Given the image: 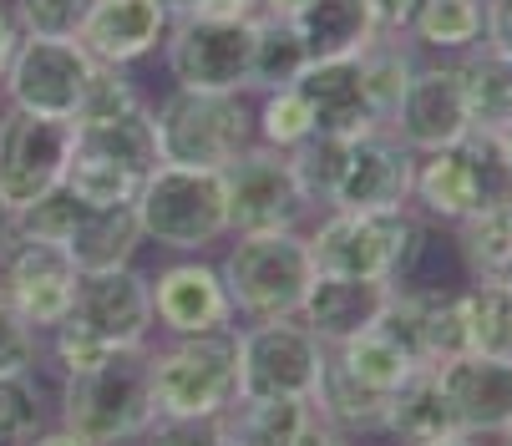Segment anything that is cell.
I'll list each match as a JSON object with an SVG mask.
<instances>
[{
  "instance_id": "obj_1",
  "label": "cell",
  "mask_w": 512,
  "mask_h": 446,
  "mask_svg": "<svg viewBox=\"0 0 512 446\" xmlns=\"http://www.w3.org/2000/svg\"><path fill=\"white\" fill-rule=\"evenodd\" d=\"M61 426L82 436L87 446H117L127 436H142L153 411V360L142 345L107 350L97 365L71 370L61 391Z\"/></svg>"
},
{
  "instance_id": "obj_2",
  "label": "cell",
  "mask_w": 512,
  "mask_h": 446,
  "mask_svg": "<svg viewBox=\"0 0 512 446\" xmlns=\"http://www.w3.org/2000/svg\"><path fill=\"white\" fill-rule=\"evenodd\" d=\"M153 137L163 163L224 173L254 137V112L244 107V92L173 87L153 112Z\"/></svg>"
},
{
  "instance_id": "obj_3",
  "label": "cell",
  "mask_w": 512,
  "mask_h": 446,
  "mask_svg": "<svg viewBox=\"0 0 512 446\" xmlns=\"http://www.w3.org/2000/svg\"><path fill=\"white\" fill-rule=\"evenodd\" d=\"M315 269L355 279H401L421 254V229L406 208H330L310 234Z\"/></svg>"
},
{
  "instance_id": "obj_4",
  "label": "cell",
  "mask_w": 512,
  "mask_h": 446,
  "mask_svg": "<svg viewBox=\"0 0 512 446\" xmlns=\"http://www.w3.org/2000/svg\"><path fill=\"white\" fill-rule=\"evenodd\" d=\"M137 223L142 239H158L163 249H203L229 234V198H224V173L218 168H173L158 163L142 178L137 198Z\"/></svg>"
},
{
  "instance_id": "obj_5",
  "label": "cell",
  "mask_w": 512,
  "mask_h": 446,
  "mask_svg": "<svg viewBox=\"0 0 512 446\" xmlns=\"http://www.w3.org/2000/svg\"><path fill=\"white\" fill-rule=\"evenodd\" d=\"M218 274H224L234 310L254 320H279V315H300L305 289L315 279V254H310V239L295 229L239 234L234 254L224 259Z\"/></svg>"
},
{
  "instance_id": "obj_6",
  "label": "cell",
  "mask_w": 512,
  "mask_h": 446,
  "mask_svg": "<svg viewBox=\"0 0 512 446\" xmlns=\"http://www.w3.org/2000/svg\"><path fill=\"white\" fill-rule=\"evenodd\" d=\"M239 401V335L208 330L178 335L153 360V411L158 416H229Z\"/></svg>"
},
{
  "instance_id": "obj_7",
  "label": "cell",
  "mask_w": 512,
  "mask_h": 446,
  "mask_svg": "<svg viewBox=\"0 0 512 446\" xmlns=\"http://www.w3.org/2000/svg\"><path fill=\"white\" fill-rule=\"evenodd\" d=\"M254 36H259V16H193V21H173L168 41H163V61H168L173 87L249 92Z\"/></svg>"
},
{
  "instance_id": "obj_8",
  "label": "cell",
  "mask_w": 512,
  "mask_h": 446,
  "mask_svg": "<svg viewBox=\"0 0 512 446\" xmlns=\"http://www.w3.org/2000/svg\"><path fill=\"white\" fill-rule=\"evenodd\" d=\"M92 71H97V56L77 36L71 41L21 36L6 77H0V92H6V107L71 122L77 107H82V97H87V87H92Z\"/></svg>"
},
{
  "instance_id": "obj_9",
  "label": "cell",
  "mask_w": 512,
  "mask_h": 446,
  "mask_svg": "<svg viewBox=\"0 0 512 446\" xmlns=\"http://www.w3.org/2000/svg\"><path fill=\"white\" fill-rule=\"evenodd\" d=\"M325 345L300 315L259 320L239 335V396H315Z\"/></svg>"
},
{
  "instance_id": "obj_10",
  "label": "cell",
  "mask_w": 512,
  "mask_h": 446,
  "mask_svg": "<svg viewBox=\"0 0 512 446\" xmlns=\"http://www.w3.org/2000/svg\"><path fill=\"white\" fill-rule=\"evenodd\" d=\"M224 198H229V229L234 234H264V229H295L310 208L295 163L284 147L249 142L244 153L224 168Z\"/></svg>"
},
{
  "instance_id": "obj_11",
  "label": "cell",
  "mask_w": 512,
  "mask_h": 446,
  "mask_svg": "<svg viewBox=\"0 0 512 446\" xmlns=\"http://www.w3.org/2000/svg\"><path fill=\"white\" fill-rule=\"evenodd\" d=\"M77 259L66 254V244H51V239H31V234H16L6 229L0 234V294L36 325V330H51L71 315V300H77Z\"/></svg>"
},
{
  "instance_id": "obj_12",
  "label": "cell",
  "mask_w": 512,
  "mask_h": 446,
  "mask_svg": "<svg viewBox=\"0 0 512 446\" xmlns=\"http://www.w3.org/2000/svg\"><path fill=\"white\" fill-rule=\"evenodd\" d=\"M66 163H71V122L36 117L21 107L0 112V203H6V213L56 188L66 178Z\"/></svg>"
},
{
  "instance_id": "obj_13",
  "label": "cell",
  "mask_w": 512,
  "mask_h": 446,
  "mask_svg": "<svg viewBox=\"0 0 512 446\" xmlns=\"http://www.w3.org/2000/svg\"><path fill=\"white\" fill-rule=\"evenodd\" d=\"M467 127H472V112H467L457 61L452 66H416L396 112L386 117V132H396L416 158L436 153V147H452Z\"/></svg>"
},
{
  "instance_id": "obj_14",
  "label": "cell",
  "mask_w": 512,
  "mask_h": 446,
  "mask_svg": "<svg viewBox=\"0 0 512 446\" xmlns=\"http://www.w3.org/2000/svg\"><path fill=\"white\" fill-rule=\"evenodd\" d=\"M66 320H77L82 330H92L112 350L142 345L148 330H153V284L142 279L132 264L82 274L77 279V300H71Z\"/></svg>"
},
{
  "instance_id": "obj_15",
  "label": "cell",
  "mask_w": 512,
  "mask_h": 446,
  "mask_svg": "<svg viewBox=\"0 0 512 446\" xmlns=\"http://www.w3.org/2000/svg\"><path fill=\"white\" fill-rule=\"evenodd\" d=\"M416 178V153L386 127L350 137L345 173L335 183L330 208H406Z\"/></svg>"
},
{
  "instance_id": "obj_16",
  "label": "cell",
  "mask_w": 512,
  "mask_h": 446,
  "mask_svg": "<svg viewBox=\"0 0 512 446\" xmlns=\"http://www.w3.org/2000/svg\"><path fill=\"white\" fill-rule=\"evenodd\" d=\"M391 279H355V274H325L315 269L310 289H305V305H300V320L315 330V340L325 350L376 330L386 300H391Z\"/></svg>"
},
{
  "instance_id": "obj_17",
  "label": "cell",
  "mask_w": 512,
  "mask_h": 446,
  "mask_svg": "<svg viewBox=\"0 0 512 446\" xmlns=\"http://www.w3.org/2000/svg\"><path fill=\"white\" fill-rule=\"evenodd\" d=\"M310 117H315V132H330V137H360V132H376L381 117H376V102L365 92V71H360V56H325V61H310L295 82Z\"/></svg>"
},
{
  "instance_id": "obj_18",
  "label": "cell",
  "mask_w": 512,
  "mask_h": 446,
  "mask_svg": "<svg viewBox=\"0 0 512 446\" xmlns=\"http://www.w3.org/2000/svg\"><path fill=\"white\" fill-rule=\"evenodd\" d=\"M436 376H442L457 426L467 436H497L512 421V360L467 350L457 360L436 365Z\"/></svg>"
},
{
  "instance_id": "obj_19",
  "label": "cell",
  "mask_w": 512,
  "mask_h": 446,
  "mask_svg": "<svg viewBox=\"0 0 512 446\" xmlns=\"http://www.w3.org/2000/svg\"><path fill=\"white\" fill-rule=\"evenodd\" d=\"M153 284V320L173 335H208V330H229L234 300L224 289V274L208 264H168Z\"/></svg>"
},
{
  "instance_id": "obj_20",
  "label": "cell",
  "mask_w": 512,
  "mask_h": 446,
  "mask_svg": "<svg viewBox=\"0 0 512 446\" xmlns=\"http://www.w3.org/2000/svg\"><path fill=\"white\" fill-rule=\"evenodd\" d=\"M168 26L173 16L163 11V0H92L77 41L102 66H132L168 41Z\"/></svg>"
},
{
  "instance_id": "obj_21",
  "label": "cell",
  "mask_w": 512,
  "mask_h": 446,
  "mask_svg": "<svg viewBox=\"0 0 512 446\" xmlns=\"http://www.w3.org/2000/svg\"><path fill=\"white\" fill-rule=\"evenodd\" d=\"M71 153L102 158V163H117L137 178H148L163 163L158 137H153V107H132V112L97 117V122H71Z\"/></svg>"
},
{
  "instance_id": "obj_22",
  "label": "cell",
  "mask_w": 512,
  "mask_h": 446,
  "mask_svg": "<svg viewBox=\"0 0 512 446\" xmlns=\"http://www.w3.org/2000/svg\"><path fill=\"white\" fill-rule=\"evenodd\" d=\"M289 26L300 31L310 61H325V56H360L365 46L381 36L371 0H305V6L289 16Z\"/></svg>"
},
{
  "instance_id": "obj_23",
  "label": "cell",
  "mask_w": 512,
  "mask_h": 446,
  "mask_svg": "<svg viewBox=\"0 0 512 446\" xmlns=\"http://www.w3.org/2000/svg\"><path fill=\"white\" fill-rule=\"evenodd\" d=\"M386 431H396L406 446H426V441H442L457 436V411L447 401V386L436 376V365H416L411 376L391 391L386 406Z\"/></svg>"
},
{
  "instance_id": "obj_24",
  "label": "cell",
  "mask_w": 512,
  "mask_h": 446,
  "mask_svg": "<svg viewBox=\"0 0 512 446\" xmlns=\"http://www.w3.org/2000/svg\"><path fill=\"white\" fill-rule=\"evenodd\" d=\"M142 244V223H137V208L132 203H107V208H92L77 234L66 239V254L77 259L82 274H97V269H122L132 264Z\"/></svg>"
},
{
  "instance_id": "obj_25",
  "label": "cell",
  "mask_w": 512,
  "mask_h": 446,
  "mask_svg": "<svg viewBox=\"0 0 512 446\" xmlns=\"http://www.w3.org/2000/svg\"><path fill=\"white\" fill-rule=\"evenodd\" d=\"M310 406H320V421H330L335 431H386L391 396L376 391V386H365V381H355L350 370L335 360V350H330Z\"/></svg>"
},
{
  "instance_id": "obj_26",
  "label": "cell",
  "mask_w": 512,
  "mask_h": 446,
  "mask_svg": "<svg viewBox=\"0 0 512 446\" xmlns=\"http://www.w3.org/2000/svg\"><path fill=\"white\" fill-rule=\"evenodd\" d=\"M482 21H487V0H416L406 41L426 51L467 56L472 46H482Z\"/></svg>"
},
{
  "instance_id": "obj_27",
  "label": "cell",
  "mask_w": 512,
  "mask_h": 446,
  "mask_svg": "<svg viewBox=\"0 0 512 446\" xmlns=\"http://www.w3.org/2000/svg\"><path fill=\"white\" fill-rule=\"evenodd\" d=\"M457 77H462V92H467L472 127L507 132L512 127V56H502L492 46H472L457 61Z\"/></svg>"
},
{
  "instance_id": "obj_28",
  "label": "cell",
  "mask_w": 512,
  "mask_h": 446,
  "mask_svg": "<svg viewBox=\"0 0 512 446\" xmlns=\"http://www.w3.org/2000/svg\"><path fill=\"white\" fill-rule=\"evenodd\" d=\"M234 406L239 411L224 416V426L239 446H289L315 416L305 396H239Z\"/></svg>"
},
{
  "instance_id": "obj_29",
  "label": "cell",
  "mask_w": 512,
  "mask_h": 446,
  "mask_svg": "<svg viewBox=\"0 0 512 446\" xmlns=\"http://www.w3.org/2000/svg\"><path fill=\"white\" fill-rule=\"evenodd\" d=\"M462 315H467V340H472L477 355L512 360V284L477 279L462 294Z\"/></svg>"
},
{
  "instance_id": "obj_30",
  "label": "cell",
  "mask_w": 512,
  "mask_h": 446,
  "mask_svg": "<svg viewBox=\"0 0 512 446\" xmlns=\"http://www.w3.org/2000/svg\"><path fill=\"white\" fill-rule=\"evenodd\" d=\"M462 229V259L477 279H502L512 284V203L472 213L457 223Z\"/></svg>"
},
{
  "instance_id": "obj_31",
  "label": "cell",
  "mask_w": 512,
  "mask_h": 446,
  "mask_svg": "<svg viewBox=\"0 0 512 446\" xmlns=\"http://www.w3.org/2000/svg\"><path fill=\"white\" fill-rule=\"evenodd\" d=\"M310 66V51L300 41V31L289 26L284 16H259V36H254V77L249 92H274L289 87Z\"/></svg>"
},
{
  "instance_id": "obj_32",
  "label": "cell",
  "mask_w": 512,
  "mask_h": 446,
  "mask_svg": "<svg viewBox=\"0 0 512 446\" xmlns=\"http://www.w3.org/2000/svg\"><path fill=\"white\" fill-rule=\"evenodd\" d=\"M360 71H365V92L376 102V117L386 127V117L396 112L411 71H416V56H411V41L406 36H376L371 46L360 51Z\"/></svg>"
},
{
  "instance_id": "obj_33",
  "label": "cell",
  "mask_w": 512,
  "mask_h": 446,
  "mask_svg": "<svg viewBox=\"0 0 512 446\" xmlns=\"http://www.w3.org/2000/svg\"><path fill=\"white\" fill-rule=\"evenodd\" d=\"M335 360L350 370L355 381H365V386H376V391H396L411 370H416V360L401 350V345H391L381 330H365V335H355V340H345V345H335Z\"/></svg>"
},
{
  "instance_id": "obj_34",
  "label": "cell",
  "mask_w": 512,
  "mask_h": 446,
  "mask_svg": "<svg viewBox=\"0 0 512 446\" xmlns=\"http://www.w3.org/2000/svg\"><path fill=\"white\" fill-rule=\"evenodd\" d=\"M92 213V203L77 198V188H71L66 178L56 188H46L41 198H31L26 208H16L6 218V229L16 234H31V239H51V244H66L71 234H77V223Z\"/></svg>"
},
{
  "instance_id": "obj_35",
  "label": "cell",
  "mask_w": 512,
  "mask_h": 446,
  "mask_svg": "<svg viewBox=\"0 0 512 446\" xmlns=\"http://www.w3.org/2000/svg\"><path fill=\"white\" fill-rule=\"evenodd\" d=\"M345 153H350V137H330V132H315L300 147H289V163H295V178H300V188H305L310 203H325L330 208L335 183L345 173Z\"/></svg>"
},
{
  "instance_id": "obj_36",
  "label": "cell",
  "mask_w": 512,
  "mask_h": 446,
  "mask_svg": "<svg viewBox=\"0 0 512 446\" xmlns=\"http://www.w3.org/2000/svg\"><path fill=\"white\" fill-rule=\"evenodd\" d=\"M254 127H259V142L284 147V153H289V147H300L305 137H315V117H310V107H305V97L295 87L264 92V107H259Z\"/></svg>"
},
{
  "instance_id": "obj_37",
  "label": "cell",
  "mask_w": 512,
  "mask_h": 446,
  "mask_svg": "<svg viewBox=\"0 0 512 446\" xmlns=\"http://www.w3.org/2000/svg\"><path fill=\"white\" fill-rule=\"evenodd\" d=\"M426 315H431V294L396 284L391 300H386V310H381V320H376V330H381L391 345H401L416 365H426Z\"/></svg>"
},
{
  "instance_id": "obj_38",
  "label": "cell",
  "mask_w": 512,
  "mask_h": 446,
  "mask_svg": "<svg viewBox=\"0 0 512 446\" xmlns=\"http://www.w3.org/2000/svg\"><path fill=\"white\" fill-rule=\"evenodd\" d=\"M66 183L77 188V198L92 203V208L132 203L137 188H142L137 173H127V168H117V163H102V158H77V153H71V163H66Z\"/></svg>"
},
{
  "instance_id": "obj_39",
  "label": "cell",
  "mask_w": 512,
  "mask_h": 446,
  "mask_svg": "<svg viewBox=\"0 0 512 446\" xmlns=\"http://www.w3.org/2000/svg\"><path fill=\"white\" fill-rule=\"evenodd\" d=\"M87 11H92V0H16L11 6L21 36H56V41L77 36L87 26Z\"/></svg>"
},
{
  "instance_id": "obj_40",
  "label": "cell",
  "mask_w": 512,
  "mask_h": 446,
  "mask_svg": "<svg viewBox=\"0 0 512 446\" xmlns=\"http://www.w3.org/2000/svg\"><path fill=\"white\" fill-rule=\"evenodd\" d=\"M467 315H462V294H431V315H426V365H442L467 355Z\"/></svg>"
},
{
  "instance_id": "obj_41",
  "label": "cell",
  "mask_w": 512,
  "mask_h": 446,
  "mask_svg": "<svg viewBox=\"0 0 512 446\" xmlns=\"http://www.w3.org/2000/svg\"><path fill=\"white\" fill-rule=\"evenodd\" d=\"M36 426H41V391L31 381V370L0 376V441L36 436Z\"/></svg>"
},
{
  "instance_id": "obj_42",
  "label": "cell",
  "mask_w": 512,
  "mask_h": 446,
  "mask_svg": "<svg viewBox=\"0 0 512 446\" xmlns=\"http://www.w3.org/2000/svg\"><path fill=\"white\" fill-rule=\"evenodd\" d=\"M142 436L148 446H229L224 416H153Z\"/></svg>"
},
{
  "instance_id": "obj_43",
  "label": "cell",
  "mask_w": 512,
  "mask_h": 446,
  "mask_svg": "<svg viewBox=\"0 0 512 446\" xmlns=\"http://www.w3.org/2000/svg\"><path fill=\"white\" fill-rule=\"evenodd\" d=\"M31 365H36V325L0 294V376H16Z\"/></svg>"
},
{
  "instance_id": "obj_44",
  "label": "cell",
  "mask_w": 512,
  "mask_h": 446,
  "mask_svg": "<svg viewBox=\"0 0 512 446\" xmlns=\"http://www.w3.org/2000/svg\"><path fill=\"white\" fill-rule=\"evenodd\" d=\"M51 350H56V360H61V370L71 376V370H87V365H97L112 345H102L92 330H82L77 320H61V325H51Z\"/></svg>"
},
{
  "instance_id": "obj_45",
  "label": "cell",
  "mask_w": 512,
  "mask_h": 446,
  "mask_svg": "<svg viewBox=\"0 0 512 446\" xmlns=\"http://www.w3.org/2000/svg\"><path fill=\"white\" fill-rule=\"evenodd\" d=\"M163 11L173 21H193V16H254L249 0H163Z\"/></svg>"
},
{
  "instance_id": "obj_46",
  "label": "cell",
  "mask_w": 512,
  "mask_h": 446,
  "mask_svg": "<svg viewBox=\"0 0 512 446\" xmlns=\"http://www.w3.org/2000/svg\"><path fill=\"white\" fill-rule=\"evenodd\" d=\"M482 46L512 56V0H487V21H482Z\"/></svg>"
},
{
  "instance_id": "obj_47",
  "label": "cell",
  "mask_w": 512,
  "mask_h": 446,
  "mask_svg": "<svg viewBox=\"0 0 512 446\" xmlns=\"http://www.w3.org/2000/svg\"><path fill=\"white\" fill-rule=\"evenodd\" d=\"M371 11H376L381 36H406V21L416 11V0H371Z\"/></svg>"
},
{
  "instance_id": "obj_48",
  "label": "cell",
  "mask_w": 512,
  "mask_h": 446,
  "mask_svg": "<svg viewBox=\"0 0 512 446\" xmlns=\"http://www.w3.org/2000/svg\"><path fill=\"white\" fill-rule=\"evenodd\" d=\"M289 446H345V431H335L330 421H320V416H310V426L289 441Z\"/></svg>"
},
{
  "instance_id": "obj_49",
  "label": "cell",
  "mask_w": 512,
  "mask_h": 446,
  "mask_svg": "<svg viewBox=\"0 0 512 446\" xmlns=\"http://www.w3.org/2000/svg\"><path fill=\"white\" fill-rule=\"evenodd\" d=\"M16 46H21V26H16V16H11L6 6H0V77H6V66H11Z\"/></svg>"
},
{
  "instance_id": "obj_50",
  "label": "cell",
  "mask_w": 512,
  "mask_h": 446,
  "mask_svg": "<svg viewBox=\"0 0 512 446\" xmlns=\"http://www.w3.org/2000/svg\"><path fill=\"white\" fill-rule=\"evenodd\" d=\"M249 6H254V16H295L300 6H305V0H249Z\"/></svg>"
},
{
  "instance_id": "obj_51",
  "label": "cell",
  "mask_w": 512,
  "mask_h": 446,
  "mask_svg": "<svg viewBox=\"0 0 512 446\" xmlns=\"http://www.w3.org/2000/svg\"><path fill=\"white\" fill-rule=\"evenodd\" d=\"M31 446H87V441H82V436H71V431L61 426V431H51V436H36Z\"/></svg>"
},
{
  "instance_id": "obj_52",
  "label": "cell",
  "mask_w": 512,
  "mask_h": 446,
  "mask_svg": "<svg viewBox=\"0 0 512 446\" xmlns=\"http://www.w3.org/2000/svg\"><path fill=\"white\" fill-rule=\"evenodd\" d=\"M426 446H477V436L457 431V436H442V441H426Z\"/></svg>"
},
{
  "instance_id": "obj_53",
  "label": "cell",
  "mask_w": 512,
  "mask_h": 446,
  "mask_svg": "<svg viewBox=\"0 0 512 446\" xmlns=\"http://www.w3.org/2000/svg\"><path fill=\"white\" fill-rule=\"evenodd\" d=\"M497 436H502V446H512V421H507V426H502Z\"/></svg>"
},
{
  "instance_id": "obj_54",
  "label": "cell",
  "mask_w": 512,
  "mask_h": 446,
  "mask_svg": "<svg viewBox=\"0 0 512 446\" xmlns=\"http://www.w3.org/2000/svg\"><path fill=\"white\" fill-rule=\"evenodd\" d=\"M6 218H11V213H6V203H0V234H6Z\"/></svg>"
},
{
  "instance_id": "obj_55",
  "label": "cell",
  "mask_w": 512,
  "mask_h": 446,
  "mask_svg": "<svg viewBox=\"0 0 512 446\" xmlns=\"http://www.w3.org/2000/svg\"><path fill=\"white\" fill-rule=\"evenodd\" d=\"M507 147H512V127H507Z\"/></svg>"
},
{
  "instance_id": "obj_56",
  "label": "cell",
  "mask_w": 512,
  "mask_h": 446,
  "mask_svg": "<svg viewBox=\"0 0 512 446\" xmlns=\"http://www.w3.org/2000/svg\"><path fill=\"white\" fill-rule=\"evenodd\" d=\"M229 446H239V441H229Z\"/></svg>"
}]
</instances>
